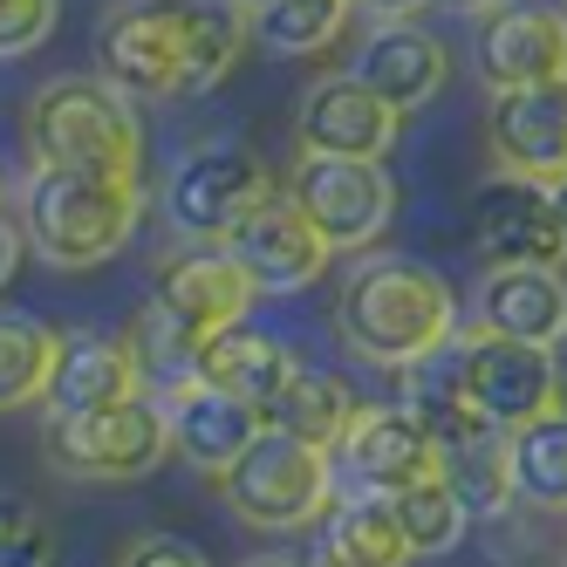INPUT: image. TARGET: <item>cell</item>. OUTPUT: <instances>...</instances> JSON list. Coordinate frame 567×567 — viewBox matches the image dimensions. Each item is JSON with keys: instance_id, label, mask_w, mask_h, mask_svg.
<instances>
[{"instance_id": "obj_33", "label": "cell", "mask_w": 567, "mask_h": 567, "mask_svg": "<svg viewBox=\"0 0 567 567\" xmlns=\"http://www.w3.org/2000/svg\"><path fill=\"white\" fill-rule=\"evenodd\" d=\"M116 567H213V560L198 554L192 540H178V534H137Z\"/></svg>"}, {"instance_id": "obj_42", "label": "cell", "mask_w": 567, "mask_h": 567, "mask_svg": "<svg viewBox=\"0 0 567 567\" xmlns=\"http://www.w3.org/2000/svg\"><path fill=\"white\" fill-rule=\"evenodd\" d=\"M560 14H567V0H560Z\"/></svg>"}, {"instance_id": "obj_1", "label": "cell", "mask_w": 567, "mask_h": 567, "mask_svg": "<svg viewBox=\"0 0 567 567\" xmlns=\"http://www.w3.org/2000/svg\"><path fill=\"white\" fill-rule=\"evenodd\" d=\"M336 336H342L349 355L377 362V370H403V362H417V355L437 349L444 336H458L452 280H437L431 267L396 260V254L362 260V267L342 280Z\"/></svg>"}, {"instance_id": "obj_24", "label": "cell", "mask_w": 567, "mask_h": 567, "mask_svg": "<svg viewBox=\"0 0 567 567\" xmlns=\"http://www.w3.org/2000/svg\"><path fill=\"white\" fill-rule=\"evenodd\" d=\"M178 21H185V96H206V90L226 83L233 62L254 42L247 8H239V0H185Z\"/></svg>"}, {"instance_id": "obj_34", "label": "cell", "mask_w": 567, "mask_h": 567, "mask_svg": "<svg viewBox=\"0 0 567 567\" xmlns=\"http://www.w3.org/2000/svg\"><path fill=\"white\" fill-rule=\"evenodd\" d=\"M21 260H28V233H21L14 213H0V288L21 274Z\"/></svg>"}, {"instance_id": "obj_14", "label": "cell", "mask_w": 567, "mask_h": 567, "mask_svg": "<svg viewBox=\"0 0 567 567\" xmlns=\"http://www.w3.org/2000/svg\"><path fill=\"white\" fill-rule=\"evenodd\" d=\"M403 131V110L383 103L370 83H355L349 69L321 75L295 110V144L301 157H383Z\"/></svg>"}, {"instance_id": "obj_41", "label": "cell", "mask_w": 567, "mask_h": 567, "mask_svg": "<svg viewBox=\"0 0 567 567\" xmlns=\"http://www.w3.org/2000/svg\"><path fill=\"white\" fill-rule=\"evenodd\" d=\"M239 8H267V0H239Z\"/></svg>"}, {"instance_id": "obj_30", "label": "cell", "mask_w": 567, "mask_h": 567, "mask_svg": "<svg viewBox=\"0 0 567 567\" xmlns=\"http://www.w3.org/2000/svg\"><path fill=\"white\" fill-rule=\"evenodd\" d=\"M390 506H396V526H403V540H411V554H452V547L465 540V526H472L465 499L444 485V472L424 478V485H403V493H390Z\"/></svg>"}, {"instance_id": "obj_29", "label": "cell", "mask_w": 567, "mask_h": 567, "mask_svg": "<svg viewBox=\"0 0 567 567\" xmlns=\"http://www.w3.org/2000/svg\"><path fill=\"white\" fill-rule=\"evenodd\" d=\"M62 336L34 315H8L0 308V411H21V403H42L49 370H55Z\"/></svg>"}, {"instance_id": "obj_32", "label": "cell", "mask_w": 567, "mask_h": 567, "mask_svg": "<svg viewBox=\"0 0 567 567\" xmlns=\"http://www.w3.org/2000/svg\"><path fill=\"white\" fill-rule=\"evenodd\" d=\"M55 34V0H0V55H28Z\"/></svg>"}, {"instance_id": "obj_3", "label": "cell", "mask_w": 567, "mask_h": 567, "mask_svg": "<svg viewBox=\"0 0 567 567\" xmlns=\"http://www.w3.org/2000/svg\"><path fill=\"white\" fill-rule=\"evenodd\" d=\"M144 198L131 178H96V172H55L34 165V178L21 185V233L28 254H42L62 274L103 267L131 247Z\"/></svg>"}, {"instance_id": "obj_35", "label": "cell", "mask_w": 567, "mask_h": 567, "mask_svg": "<svg viewBox=\"0 0 567 567\" xmlns=\"http://www.w3.org/2000/svg\"><path fill=\"white\" fill-rule=\"evenodd\" d=\"M362 8H370L377 21H417V14L431 8V0H362Z\"/></svg>"}, {"instance_id": "obj_8", "label": "cell", "mask_w": 567, "mask_h": 567, "mask_svg": "<svg viewBox=\"0 0 567 567\" xmlns=\"http://www.w3.org/2000/svg\"><path fill=\"white\" fill-rule=\"evenodd\" d=\"M329 458L342 465L349 493H383V499L444 472L437 437L424 431V417L411 411V403H362Z\"/></svg>"}, {"instance_id": "obj_11", "label": "cell", "mask_w": 567, "mask_h": 567, "mask_svg": "<svg viewBox=\"0 0 567 567\" xmlns=\"http://www.w3.org/2000/svg\"><path fill=\"white\" fill-rule=\"evenodd\" d=\"M226 254L247 267V280H254L260 295H301V288H315V280L329 274V260H336V247L315 233V219L288 198V185H280L267 206L247 213V226L226 239Z\"/></svg>"}, {"instance_id": "obj_39", "label": "cell", "mask_w": 567, "mask_h": 567, "mask_svg": "<svg viewBox=\"0 0 567 567\" xmlns=\"http://www.w3.org/2000/svg\"><path fill=\"white\" fill-rule=\"evenodd\" d=\"M0 213H8V172H0Z\"/></svg>"}, {"instance_id": "obj_26", "label": "cell", "mask_w": 567, "mask_h": 567, "mask_svg": "<svg viewBox=\"0 0 567 567\" xmlns=\"http://www.w3.org/2000/svg\"><path fill=\"white\" fill-rule=\"evenodd\" d=\"M355 411H362V403L349 396V383H342V377H329V370H301V362H295V377L280 383V396L267 403L260 417H267L274 431H295V437L321 444V452H336Z\"/></svg>"}, {"instance_id": "obj_23", "label": "cell", "mask_w": 567, "mask_h": 567, "mask_svg": "<svg viewBox=\"0 0 567 567\" xmlns=\"http://www.w3.org/2000/svg\"><path fill=\"white\" fill-rule=\"evenodd\" d=\"M403 403L424 417V431L437 437V452L458 444V437H472L478 424H493V417H478V403L465 390V329L444 336L437 349H424L417 362H403Z\"/></svg>"}, {"instance_id": "obj_18", "label": "cell", "mask_w": 567, "mask_h": 567, "mask_svg": "<svg viewBox=\"0 0 567 567\" xmlns=\"http://www.w3.org/2000/svg\"><path fill=\"white\" fill-rule=\"evenodd\" d=\"M144 396V362L131 349V336H62L55 349V370H49V417H83V411H110V403H131Z\"/></svg>"}, {"instance_id": "obj_4", "label": "cell", "mask_w": 567, "mask_h": 567, "mask_svg": "<svg viewBox=\"0 0 567 567\" xmlns=\"http://www.w3.org/2000/svg\"><path fill=\"white\" fill-rule=\"evenodd\" d=\"M219 493L247 526H260V534H295V526H308L336 506V458L321 452V444L267 424L247 452L219 472Z\"/></svg>"}, {"instance_id": "obj_27", "label": "cell", "mask_w": 567, "mask_h": 567, "mask_svg": "<svg viewBox=\"0 0 567 567\" xmlns=\"http://www.w3.org/2000/svg\"><path fill=\"white\" fill-rule=\"evenodd\" d=\"M513 499L540 513H567V411L560 403L513 431Z\"/></svg>"}, {"instance_id": "obj_36", "label": "cell", "mask_w": 567, "mask_h": 567, "mask_svg": "<svg viewBox=\"0 0 567 567\" xmlns=\"http://www.w3.org/2000/svg\"><path fill=\"white\" fill-rule=\"evenodd\" d=\"M437 8H452V14H493L499 0H437Z\"/></svg>"}, {"instance_id": "obj_7", "label": "cell", "mask_w": 567, "mask_h": 567, "mask_svg": "<svg viewBox=\"0 0 567 567\" xmlns=\"http://www.w3.org/2000/svg\"><path fill=\"white\" fill-rule=\"evenodd\" d=\"M280 185H288V198L315 219V233L336 254L377 247L383 226L396 219V185L377 157H301Z\"/></svg>"}, {"instance_id": "obj_17", "label": "cell", "mask_w": 567, "mask_h": 567, "mask_svg": "<svg viewBox=\"0 0 567 567\" xmlns=\"http://www.w3.org/2000/svg\"><path fill=\"white\" fill-rule=\"evenodd\" d=\"M472 329L513 336V342H567V274L560 267H485L472 288Z\"/></svg>"}, {"instance_id": "obj_15", "label": "cell", "mask_w": 567, "mask_h": 567, "mask_svg": "<svg viewBox=\"0 0 567 567\" xmlns=\"http://www.w3.org/2000/svg\"><path fill=\"white\" fill-rule=\"evenodd\" d=\"M478 83L485 90H526V83H547V75H567V14L547 8V0H499L493 14L478 21Z\"/></svg>"}, {"instance_id": "obj_25", "label": "cell", "mask_w": 567, "mask_h": 567, "mask_svg": "<svg viewBox=\"0 0 567 567\" xmlns=\"http://www.w3.org/2000/svg\"><path fill=\"white\" fill-rule=\"evenodd\" d=\"M444 485L465 499L472 519H499L513 506V431L478 424L472 437L444 444Z\"/></svg>"}, {"instance_id": "obj_40", "label": "cell", "mask_w": 567, "mask_h": 567, "mask_svg": "<svg viewBox=\"0 0 567 567\" xmlns=\"http://www.w3.org/2000/svg\"><path fill=\"white\" fill-rule=\"evenodd\" d=\"M554 403H560V411H567V370H560V396H554Z\"/></svg>"}, {"instance_id": "obj_22", "label": "cell", "mask_w": 567, "mask_h": 567, "mask_svg": "<svg viewBox=\"0 0 567 567\" xmlns=\"http://www.w3.org/2000/svg\"><path fill=\"white\" fill-rule=\"evenodd\" d=\"M411 540L396 526V506L383 493H342L321 513V547L315 567H411Z\"/></svg>"}, {"instance_id": "obj_12", "label": "cell", "mask_w": 567, "mask_h": 567, "mask_svg": "<svg viewBox=\"0 0 567 567\" xmlns=\"http://www.w3.org/2000/svg\"><path fill=\"white\" fill-rule=\"evenodd\" d=\"M465 390L478 403V417H493L499 431H519L526 417L554 411L560 362L540 342H513V336H478V329H465Z\"/></svg>"}, {"instance_id": "obj_31", "label": "cell", "mask_w": 567, "mask_h": 567, "mask_svg": "<svg viewBox=\"0 0 567 567\" xmlns=\"http://www.w3.org/2000/svg\"><path fill=\"white\" fill-rule=\"evenodd\" d=\"M0 567H55V526L21 493H0Z\"/></svg>"}, {"instance_id": "obj_19", "label": "cell", "mask_w": 567, "mask_h": 567, "mask_svg": "<svg viewBox=\"0 0 567 567\" xmlns=\"http://www.w3.org/2000/svg\"><path fill=\"white\" fill-rule=\"evenodd\" d=\"M349 75H355V83H370L383 103H396L403 116H411L417 103H431L444 90L452 55H444V42H437L431 28H417V21H377L370 34H362Z\"/></svg>"}, {"instance_id": "obj_9", "label": "cell", "mask_w": 567, "mask_h": 567, "mask_svg": "<svg viewBox=\"0 0 567 567\" xmlns=\"http://www.w3.org/2000/svg\"><path fill=\"white\" fill-rule=\"evenodd\" d=\"M96 55H103V83L124 90L131 103L185 96V21H178L172 0L116 8L96 34Z\"/></svg>"}, {"instance_id": "obj_5", "label": "cell", "mask_w": 567, "mask_h": 567, "mask_svg": "<svg viewBox=\"0 0 567 567\" xmlns=\"http://www.w3.org/2000/svg\"><path fill=\"white\" fill-rule=\"evenodd\" d=\"M165 452H172V424H165V403L151 396L42 424V458L75 485H131L165 465Z\"/></svg>"}, {"instance_id": "obj_10", "label": "cell", "mask_w": 567, "mask_h": 567, "mask_svg": "<svg viewBox=\"0 0 567 567\" xmlns=\"http://www.w3.org/2000/svg\"><path fill=\"white\" fill-rule=\"evenodd\" d=\"M472 247L485 267H560L567 239L554 219V185L499 172L472 192Z\"/></svg>"}, {"instance_id": "obj_37", "label": "cell", "mask_w": 567, "mask_h": 567, "mask_svg": "<svg viewBox=\"0 0 567 567\" xmlns=\"http://www.w3.org/2000/svg\"><path fill=\"white\" fill-rule=\"evenodd\" d=\"M554 219H560V239H567V178H554Z\"/></svg>"}, {"instance_id": "obj_20", "label": "cell", "mask_w": 567, "mask_h": 567, "mask_svg": "<svg viewBox=\"0 0 567 567\" xmlns=\"http://www.w3.org/2000/svg\"><path fill=\"white\" fill-rule=\"evenodd\" d=\"M165 424H172V452L192 472H213V478L267 431L260 403L233 396V390H213V383H192V390L165 396Z\"/></svg>"}, {"instance_id": "obj_16", "label": "cell", "mask_w": 567, "mask_h": 567, "mask_svg": "<svg viewBox=\"0 0 567 567\" xmlns=\"http://www.w3.org/2000/svg\"><path fill=\"white\" fill-rule=\"evenodd\" d=\"M485 137H493L499 172L519 178H567V75H547V83L526 90H499L493 116H485Z\"/></svg>"}, {"instance_id": "obj_21", "label": "cell", "mask_w": 567, "mask_h": 567, "mask_svg": "<svg viewBox=\"0 0 567 567\" xmlns=\"http://www.w3.org/2000/svg\"><path fill=\"white\" fill-rule=\"evenodd\" d=\"M295 349L280 342V336H267V329H254V321H233V329H219V336H206L198 342V383H213V390H233V396H247V403H267L280 396V383L295 377Z\"/></svg>"}, {"instance_id": "obj_13", "label": "cell", "mask_w": 567, "mask_h": 567, "mask_svg": "<svg viewBox=\"0 0 567 567\" xmlns=\"http://www.w3.org/2000/svg\"><path fill=\"white\" fill-rule=\"evenodd\" d=\"M254 301H260V288L247 280V267H239L226 247L172 254L165 267H157V280H151V308L165 315L172 329H185L192 342H206V336L233 329V321H247Z\"/></svg>"}, {"instance_id": "obj_38", "label": "cell", "mask_w": 567, "mask_h": 567, "mask_svg": "<svg viewBox=\"0 0 567 567\" xmlns=\"http://www.w3.org/2000/svg\"><path fill=\"white\" fill-rule=\"evenodd\" d=\"M247 567H301V560H288V554H267V560H247Z\"/></svg>"}, {"instance_id": "obj_6", "label": "cell", "mask_w": 567, "mask_h": 567, "mask_svg": "<svg viewBox=\"0 0 567 567\" xmlns=\"http://www.w3.org/2000/svg\"><path fill=\"white\" fill-rule=\"evenodd\" d=\"M274 192H280V178L247 144H206V151H192L172 172L165 219H172V233L198 239V247H226V239L247 226V213L267 206Z\"/></svg>"}, {"instance_id": "obj_2", "label": "cell", "mask_w": 567, "mask_h": 567, "mask_svg": "<svg viewBox=\"0 0 567 567\" xmlns=\"http://www.w3.org/2000/svg\"><path fill=\"white\" fill-rule=\"evenodd\" d=\"M28 151L34 165L55 172H96V178H131L144 172V124L124 90L103 75H49L28 96Z\"/></svg>"}, {"instance_id": "obj_28", "label": "cell", "mask_w": 567, "mask_h": 567, "mask_svg": "<svg viewBox=\"0 0 567 567\" xmlns=\"http://www.w3.org/2000/svg\"><path fill=\"white\" fill-rule=\"evenodd\" d=\"M355 0H267V8H247V34L267 55H321L336 49V34L349 28Z\"/></svg>"}]
</instances>
